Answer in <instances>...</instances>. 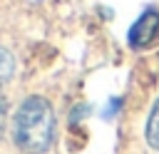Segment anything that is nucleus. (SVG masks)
I'll list each match as a JSON object with an SVG mask.
<instances>
[{"mask_svg": "<svg viewBox=\"0 0 159 154\" xmlns=\"http://www.w3.org/2000/svg\"><path fill=\"white\" fill-rule=\"evenodd\" d=\"M12 72H15V60H12V55H10L5 47H0V87L12 77Z\"/></svg>", "mask_w": 159, "mask_h": 154, "instance_id": "4", "label": "nucleus"}, {"mask_svg": "<svg viewBox=\"0 0 159 154\" xmlns=\"http://www.w3.org/2000/svg\"><path fill=\"white\" fill-rule=\"evenodd\" d=\"M157 37H159V12H157L154 7H147V10L139 15V20L129 27L127 40H129V45H132L134 50H144V47H149Z\"/></svg>", "mask_w": 159, "mask_h": 154, "instance_id": "2", "label": "nucleus"}, {"mask_svg": "<svg viewBox=\"0 0 159 154\" xmlns=\"http://www.w3.org/2000/svg\"><path fill=\"white\" fill-rule=\"evenodd\" d=\"M2 117H5V102L0 99V132H2Z\"/></svg>", "mask_w": 159, "mask_h": 154, "instance_id": "5", "label": "nucleus"}, {"mask_svg": "<svg viewBox=\"0 0 159 154\" xmlns=\"http://www.w3.org/2000/svg\"><path fill=\"white\" fill-rule=\"evenodd\" d=\"M15 147L25 154H42L55 139V112L45 97H27L12 117Z\"/></svg>", "mask_w": 159, "mask_h": 154, "instance_id": "1", "label": "nucleus"}, {"mask_svg": "<svg viewBox=\"0 0 159 154\" xmlns=\"http://www.w3.org/2000/svg\"><path fill=\"white\" fill-rule=\"evenodd\" d=\"M147 142L154 149H159V99L154 102L152 114H149V122H147Z\"/></svg>", "mask_w": 159, "mask_h": 154, "instance_id": "3", "label": "nucleus"}]
</instances>
